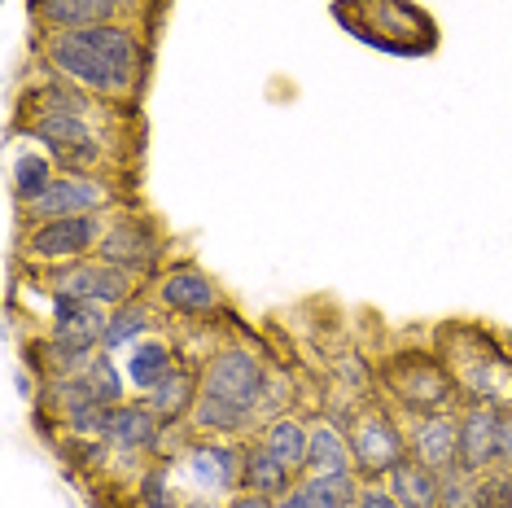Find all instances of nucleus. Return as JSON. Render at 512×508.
<instances>
[{"mask_svg": "<svg viewBox=\"0 0 512 508\" xmlns=\"http://www.w3.org/2000/svg\"><path fill=\"white\" fill-rule=\"evenodd\" d=\"M44 57L57 75H66V84L92 97H127L141 84V36L123 22L53 31Z\"/></svg>", "mask_w": 512, "mask_h": 508, "instance_id": "f257e3e1", "label": "nucleus"}, {"mask_svg": "<svg viewBox=\"0 0 512 508\" xmlns=\"http://www.w3.org/2000/svg\"><path fill=\"white\" fill-rule=\"evenodd\" d=\"M333 14L355 40L381 53L416 57L438 44V27L412 0H337Z\"/></svg>", "mask_w": 512, "mask_h": 508, "instance_id": "f03ea898", "label": "nucleus"}, {"mask_svg": "<svg viewBox=\"0 0 512 508\" xmlns=\"http://www.w3.org/2000/svg\"><path fill=\"white\" fill-rule=\"evenodd\" d=\"M31 136H36L40 145H49L66 163V171H84V176H92V167H101V158H106L97 145V132H92L88 119H84V101H75L71 88L49 92V106L36 114Z\"/></svg>", "mask_w": 512, "mask_h": 508, "instance_id": "7ed1b4c3", "label": "nucleus"}, {"mask_svg": "<svg viewBox=\"0 0 512 508\" xmlns=\"http://www.w3.org/2000/svg\"><path fill=\"white\" fill-rule=\"evenodd\" d=\"M106 219L101 215H66V219H40L22 241L27 263H44V268H66L92 254L106 237Z\"/></svg>", "mask_w": 512, "mask_h": 508, "instance_id": "20e7f679", "label": "nucleus"}, {"mask_svg": "<svg viewBox=\"0 0 512 508\" xmlns=\"http://www.w3.org/2000/svg\"><path fill=\"white\" fill-rule=\"evenodd\" d=\"M386 386L394 390V399L403 408L421 412V417H438V412L451 408L456 399V381L442 368L434 355H399L390 368H386Z\"/></svg>", "mask_w": 512, "mask_h": 508, "instance_id": "39448f33", "label": "nucleus"}, {"mask_svg": "<svg viewBox=\"0 0 512 508\" xmlns=\"http://www.w3.org/2000/svg\"><path fill=\"white\" fill-rule=\"evenodd\" d=\"M136 281H141V276L114 268L106 259H79V263H66V268H53L49 294L53 298H79V303H101V307L114 311V307L132 303Z\"/></svg>", "mask_w": 512, "mask_h": 508, "instance_id": "423d86ee", "label": "nucleus"}, {"mask_svg": "<svg viewBox=\"0 0 512 508\" xmlns=\"http://www.w3.org/2000/svg\"><path fill=\"white\" fill-rule=\"evenodd\" d=\"M267 386H272V377H267V368L250 351H219L211 368L202 373V395L224 399L232 408L250 412V417L267 399Z\"/></svg>", "mask_w": 512, "mask_h": 508, "instance_id": "0eeeda50", "label": "nucleus"}, {"mask_svg": "<svg viewBox=\"0 0 512 508\" xmlns=\"http://www.w3.org/2000/svg\"><path fill=\"white\" fill-rule=\"evenodd\" d=\"M351 456L364 478H390V469L412 456V443L386 412H364L351 430Z\"/></svg>", "mask_w": 512, "mask_h": 508, "instance_id": "6e6552de", "label": "nucleus"}, {"mask_svg": "<svg viewBox=\"0 0 512 508\" xmlns=\"http://www.w3.org/2000/svg\"><path fill=\"white\" fill-rule=\"evenodd\" d=\"M114 202V189L101 176H84V171H66L31 206H22L36 219H66V215H101Z\"/></svg>", "mask_w": 512, "mask_h": 508, "instance_id": "1a4fd4ad", "label": "nucleus"}, {"mask_svg": "<svg viewBox=\"0 0 512 508\" xmlns=\"http://www.w3.org/2000/svg\"><path fill=\"white\" fill-rule=\"evenodd\" d=\"M97 259L114 263V268L132 272V276H145L149 268L158 263V237L145 219H123V224H110L106 237L97 246Z\"/></svg>", "mask_w": 512, "mask_h": 508, "instance_id": "9d476101", "label": "nucleus"}, {"mask_svg": "<svg viewBox=\"0 0 512 508\" xmlns=\"http://www.w3.org/2000/svg\"><path fill=\"white\" fill-rule=\"evenodd\" d=\"M106 325H110V307H101V303H79V298H57L49 342L66 346V351L92 355V351L101 346V333H106Z\"/></svg>", "mask_w": 512, "mask_h": 508, "instance_id": "9b49d317", "label": "nucleus"}, {"mask_svg": "<svg viewBox=\"0 0 512 508\" xmlns=\"http://www.w3.org/2000/svg\"><path fill=\"white\" fill-rule=\"evenodd\" d=\"M158 303L162 311H171V316H184V320H197V316H211V311L219 307V290L215 281L206 276L202 268H171L167 276L158 281Z\"/></svg>", "mask_w": 512, "mask_h": 508, "instance_id": "f8f14e48", "label": "nucleus"}, {"mask_svg": "<svg viewBox=\"0 0 512 508\" xmlns=\"http://www.w3.org/2000/svg\"><path fill=\"white\" fill-rule=\"evenodd\" d=\"M499 408H486V403H473L460 417V473H477L499 465Z\"/></svg>", "mask_w": 512, "mask_h": 508, "instance_id": "ddd939ff", "label": "nucleus"}, {"mask_svg": "<svg viewBox=\"0 0 512 508\" xmlns=\"http://www.w3.org/2000/svg\"><path fill=\"white\" fill-rule=\"evenodd\" d=\"M359 478L355 469H342V473H307L302 482L289 487V495H281V508H355L359 500Z\"/></svg>", "mask_w": 512, "mask_h": 508, "instance_id": "4468645a", "label": "nucleus"}, {"mask_svg": "<svg viewBox=\"0 0 512 508\" xmlns=\"http://www.w3.org/2000/svg\"><path fill=\"white\" fill-rule=\"evenodd\" d=\"M184 469L206 495H224L241 482V452L232 443H197L184 452Z\"/></svg>", "mask_w": 512, "mask_h": 508, "instance_id": "2eb2a0df", "label": "nucleus"}, {"mask_svg": "<svg viewBox=\"0 0 512 508\" xmlns=\"http://www.w3.org/2000/svg\"><path fill=\"white\" fill-rule=\"evenodd\" d=\"M412 456L438 473L460 469V421L447 417V412L421 417V425H416V434H412Z\"/></svg>", "mask_w": 512, "mask_h": 508, "instance_id": "dca6fc26", "label": "nucleus"}, {"mask_svg": "<svg viewBox=\"0 0 512 508\" xmlns=\"http://www.w3.org/2000/svg\"><path fill=\"white\" fill-rule=\"evenodd\" d=\"M106 443L119 452H154L162 443V421L149 412V403H114Z\"/></svg>", "mask_w": 512, "mask_h": 508, "instance_id": "f3484780", "label": "nucleus"}, {"mask_svg": "<svg viewBox=\"0 0 512 508\" xmlns=\"http://www.w3.org/2000/svg\"><path fill=\"white\" fill-rule=\"evenodd\" d=\"M294 487V469L281 465L263 443H250L241 447V491H254V495H267V500H281Z\"/></svg>", "mask_w": 512, "mask_h": 508, "instance_id": "a211bd4d", "label": "nucleus"}, {"mask_svg": "<svg viewBox=\"0 0 512 508\" xmlns=\"http://www.w3.org/2000/svg\"><path fill=\"white\" fill-rule=\"evenodd\" d=\"M386 487L394 491V500L403 508H438V495H442V473L421 465L416 456L399 460V465L390 469Z\"/></svg>", "mask_w": 512, "mask_h": 508, "instance_id": "6ab92c4d", "label": "nucleus"}, {"mask_svg": "<svg viewBox=\"0 0 512 508\" xmlns=\"http://www.w3.org/2000/svg\"><path fill=\"white\" fill-rule=\"evenodd\" d=\"M123 0H31L40 22L53 31H75V27H97V22H114Z\"/></svg>", "mask_w": 512, "mask_h": 508, "instance_id": "aec40b11", "label": "nucleus"}, {"mask_svg": "<svg viewBox=\"0 0 512 508\" xmlns=\"http://www.w3.org/2000/svg\"><path fill=\"white\" fill-rule=\"evenodd\" d=\"M355 469L351 438L337 430L333 421H311L307 425V473H342Z\"/></svg>", "mask_w": 512, "mask_h": 508, "instance_id": "412c9836", "label": "nucleus"}, {"mask_svg": "<svg viewBox=\"0 0 512 508\" xmlns=\"http://www.w3.org/2000/svg\"><path fill=\"white\" fill-rule=\"evenodd\" d=\"M197 390H202V381H197L189 368L176 364V368H171V373L162 377L158 386L145 395V403H149V412H154L158 421H180V417H189V412H193Z\"/></svg>", "mask_w": 512, "mask_h": 508, "instance_id": "4be33fe9", "label": "nucleus"}, {"mask_svg": "<svg viewBox=\"0 0 512 508\" xmlns=\"http://www.w3.org/2000/svg\"><path fill=\"white\" fill-rule=\"evenodd\" d=\"M171 368H176V351H171L162 338H141L136 346H127L123 373H127V381H132L136 390H141V395H149V390H154Z\"/></svg>", "mask_w": 512, "mask_h": 508, "instance_id": "5701e85b", "label": "nucleus"}, {"mask_svg": "<svg viewBox=\"0 0 512 508\" xmlns=\"http://www.w3.org/2000/svg\"><path fill=\"white\" fill-rule=\"evenodd\" d=\"M259 443L272 452L281 465H289V469H307V425L302 421H294V417H272L263 425V438Z\"/></svg>", "mask_w": 512, "mask_h": 508, "instance_id": "b1692460", "label": "nucleus"}, {"mask_svg": "<svg viewBox=\"0 0 512 508\" xmlns=\"http://www.w3.org/2000/svg\"><path fill=\"white\" fill-rule=\"evenodd\" d=\"M149 329V307L145 303H123L110 311V325L101 333V351H123V346H136Z\"/></svg>", "mask_w": 512, "mask_h": 508, "instance_id": "393cba45", "label": "nucleus"}, {"mask_svg": "<svg viewBox=\"0 0 512 508\" xmlns=\"http://www.w3.org/2000/svg\"><path fill=\"white\" fill-rule=\"evenodd\" d=\"M53 180H57V176H53V163H49L44 154H36V149H22V154L14 158V198H18L22 206L36 202Z\"/></svg>", "mask_w": 512, "mask_h": 508, "instance_id": "a878e982", "label": "nucleus"}, {"mask_svg": "<svg viewBox=\"0 0 512 508\" xmlns=\"http://www.w3.org/2000/svg\"><path fill=\"white\" fill-rule=\"evenodd\" d=\"M79 377L88 381V390H92V395H97L101 403H119V399H123V377H127V373H119V368H114L110 351H97V355H92V364H88Z\"/></svg>", "mask_w": 512, "mask_h": 508, "instance_id": "bb28decb", "label": "nucleus"}, {"mask_svg": "<svg viewBox=\"0 0 512 508\" xmlns=\"http://www.w3.org/2000/svg\"><path fill=\"white\" fill-rule=\"evenodd\" d=\"M477 487V508H512V469L495 465L473 478Z\"/></svg>", "mask_w": 512, "mask_h": 508, "instance_id": "cd10ccee", "label": "nucleus"}, {"mask_svg": "<svg viewBox=\"0 0 512 508\" xmlns=\"http://www.w3.org/2000/svg\"><path fill=\"white\" fill-rule=\"evenodd\" d=\"M136 500L145 508H171V469L167 465H154L136 482Z\"/></svg>", "mask_w": 512, "mask_h": 508, "instance_id": "c85d7f7f", "label": "nucleus"}, {"mask_svg": "<svg viewBox=\"0 0 512 508\" xmlns=\"http://www.w3.org/2000/svg\"><path fill=\"white\" fill-rule=\"evenodd\" d=\"M438 508H477V487L469 473L451 469L442 473V495H438Z\"/></svg>", "mask_w": 512, "mask_h": 508, "instance_id": "c756f323", "label": "nucleus"}, {"mask_svg": "<svg viewBox=\"0 0 512 508\" xmlns=\"http://www.w3.org/2000/svg\"><path fill=\"white\" fill-rule=\"evenodd\" d=\"M355 508H403V504L394 500L390 487H364L359 491V500H355Z\"/></svg>", "mask_w": 512, "mask_h": 508, "instance_id": "7c9ffc66", "label": "nucleus"}, {"mask_svg": "<svg viewBox=\"0 0 512 508\" xmlns=\"http://www.w3.org/2000/svg\"><path fill=\"white\" fill-rule=\"evenodd\" d=\"M499 465L512 469V412L499 417Z\"/></svg>", "mask_w": 512, "mask_h": 508, "instance_id": "2f4dec72", "label": "nucleus"}, {"mask_svg": "<svg viewBox=\"0 0 512 508\" xmlns=\"http://www.w3.org/2000/svg\"><path fill=\"white\" fill-rule=\"evenodd\" d=\"M228 508H281L276 500H267V495H254V491H237L232 495V504Z\"/></svg>", "mask_w": 512, "mask_h": 508, "instance_id": "473e14b6", "label": "nucleus"}, {"mask_svg": "<svg viewBox=\"0 0 512 508\" xmlns=\"http://www.w3.org/2000/svg\"><path fill=\"white\" fill-rule=\"evenodd\" d=\"M180 508H219L211 495H197V500H189V504H180Z\"/></svg>", "mask_w": 512, "mask_h": 508, "instance_id": "72a5a7b5", "label": "nucleus"}]
</instances>
